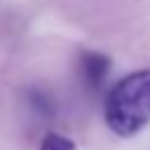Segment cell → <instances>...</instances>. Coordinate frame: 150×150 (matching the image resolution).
Wrapping results in <instances>:
<instances>
[{"label": "cell", "instance_id": "3", "mask_svg": "<svg viewBox=\"0 0 150 150\" xmlns=\"http://www.w3.org/2000/svg\"><path fill=\"white\" fill-rule=\"evenodd\" d=\"M40 150H75V143L56 131L45 134V138L40 141Z\"/></svg>", "mask_w": 150, "mask_h": 150}, {"label": "cell", "instance_id": "2", "mask_svg": "<svg viewBox=\"0 0 150 150\" xmlns=\"http://www.w3.org/2000/svg\"><path fill=\"white\" fill-rule=\"evenodd\" d=\"M80 73L89 89H101V84L105 82V77L110 73V59L101 52L84 49V52H80Z\"/></svg>", "mask_w": 150, "mask_h": 150}, {"label": "cell", "instance_id": "1", "mask_svg": "<svg viewBox=\"0 0 150 150\" xmlns=\"http://www.w3.org/2000/svg\"><path fill=\"white\" fill-rule=\"evenodd\" d=\"M150 122V70L122 77L105 98V124L117 136H134Z\"/></svg>", "mask_w": 150, "mask_h": 150}]
</instances>
